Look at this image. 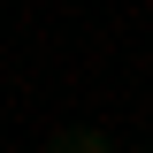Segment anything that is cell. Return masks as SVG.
Here are the masks:
<instances>
[{
  "instance_id": "1",
  "label": "cell",
  "mask_w": 153,
  "mask_h": 153,
  "mask_svg": "<svg viewBox=\"0 0 153 153\" xmlns=\"http://www.w3.org/2000/svg\"><path fill=\"white\" fill-rule=\"evenodd\" d=\"M54 153H115V146H107L100 130H61V138H54Z\"/></svg>"
}]
</instances>
